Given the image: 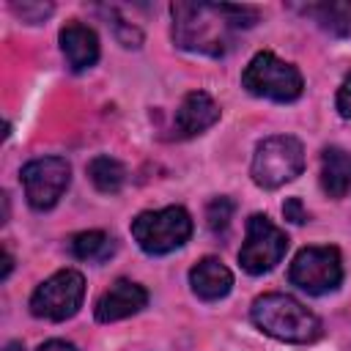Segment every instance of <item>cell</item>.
<instances>
[{
    "mask_svg": "<svg viewBox=\"0 0 351 351\" xmlns=\"http://www.w3.org/2000/svg\"><path fill=\"white\" fill-rule=\"evenodd\" d=\"M173 41L176 47L208 58H219L230 49L233 33L252 27L258 22V11L250 5H228V3H173Z\"/></svg>",
    "mask_w": 351,
    "mask_h": 351,
    "instance_id": "obj_1",
    "label": "cell"
},
{
    "mask_svg": "<svg viewBox=\"0 0 351 351\" xmlns=\"http://www.w3.org/2000/svg\"><path fill=\"white\" fill-rule=\"evenodd\" d=\"M252 324L282 343H313L321 337V321L288 293H263L250 307Z\"/></svg>",
    "mask_w": 351,
    "mask_h": 351,
    "instance_id": "obj_2",
    "label": "cell"
},
{
    "mask_svg": "<svg viewBox=\"0 0 351 351\" xmlns=\"http://www.w3.org/2000/svg\"><path fill=\"white\" fill-rule=\"evenodd\" d=\"M132 236L137 247L148 255H167L184 247L192 236V217L181 206H165L156 211H143L132 219Z\"/></svg>",
    "mask_w": 351,
    "mask_h": 351,
    "instance_id": "obj_3",
    "label": "cell"
},
{
    "mask_svg": "<svg viewBox=\"0 0 351 351\" xmlns=\"http://www.w3.org/2000/svg\"><path fill=\"white\" fill-rule=\"evenodd\" d=\"M304 170V148L291 134H274L258 143L250 176L261 189H277Z\"/></svg>",
    "mask_w": 351,
    "mask_h": 351,
    "instance_id": "obj_4",
    "label": "cell"
},
{
    "mask_svg": "<svg viewBox=\"0 0 351 351\" xmlns=\"http://www.w3.org/2000/svg\"><path fill=\"white\" fill-rule=\"evenodd\" d=\"M241 85L252 93V96H261V99H271V101H296L304 90V80H302V71L288 63V60H280L274 52H258L244 74H241Z\"/></svg>",
    "mask_w": 351,
    "mask_h": 351,
    "instance_id": "obj_5",
    "label": "cell"
},
{
    "mask_svg": "<svg viewBox=\"0 0 351 351\" xmlns=\"http://www.w3.org/2000/svg\"><path fill=\"white\" fill-rule=\"evenodd\" d=\"M291 285L310 296L332 293L343 282V261L337 247H304L296 252L288 269Z\"/></svg>",
    "mask_w": 351,
    "mask_h": 351,
    "instance_id": "obj_6",
    "label": "cell"
},
{
    "mask_svg": "<svg viewBox=\"0 0 351 351\" xmlns=\"http://www.w3.org/2000/svg\"><path fill=\"white\" fill-rule=\"evenodd\" d=\"M85 296V277L77 269H60L47 277L30 296V313L44 321L71 318Z\"/></svg>",
    "mask_w": 351,
    "mask_h": 351,
    "instance_id": "obj_7",
    "label": "cell"
},
{
    "mask_svg": "<svg viewBox=\"0 0 351 351\" xmlns=\"http://www.w3.org/2000/svg\"><path fill=\"white\" fill-rule=\"evenodd\" d=\"M288 252V236L266 214H252L247 219V236L239 250V263L247 274L271 271Z\"/></svg>",
    "mask_w": 351,
    "mask_h": 351,
    "instance_id": "obj_8",
    "label": "cell"
},
{
    "mask_svg": "<svg viewBox=\"0 0 351 351\" xmlns=\"http://www.w3.org/2000/svg\"><path fill=\"white\" fill-rule=\"evenodd\" d=\"M71 184V165L63 156H41L22 167L25 197L36 211H49Z\"/></svg>",
    "mask_w": 351,
    "mask_h": 351,
    "instance_id": "obj_9",
    "label": "cell"
},
{
    "mask_svg": "<svg viewBox=\"0 0 351 351\" xmlns=\"http://www.w3.org/2000/svg\"><path fill=\"white\" fill-rule=\"evenodd\" d=\"M145 304H148V291L143 285L121 277L96 299V321L112 324V321H121V318L140 313Z\"/></svg>",
    "mask_w": 351,
    "mask_h": 351,
    "instance_id": "obj_10",
    "label": "cell"
},
{
    "mask_svg": "<svg viewBox=\"0 0 351 351\" xmlns=\"http://www.w3.org/2000/svg\"><path fill=\"white\" fill-rule=\"evenodd\" d=\"M219 121V104L203 93V90H192L181 99L178 110H176V134L178 137H197L206 129H211Z\"/></svg>",
    "mask_w": 351,
    "mask_h": 351,
    "instance_id": "obj_11",
    "label": "cell"
},
{
    "mask_svg": "<svg viewBox=\"0 0 351 351\" xmlns=\"http://www.w3.org/2000/svg\"><path fill=\"white\" fill-rule=\"evenodd\" d=\"M58 41L71 71H85L99 60V36L82 22H66L58 33Z\"/></svg>",
    "mask_w": 351,
    "mask_h": 351,
    "instance_id": "obj_12",
    "label": "cell"
},
{
    "mask_svg": "<svg viewBox=\"0 0 351 351\" xmlns=\"http://www.w3.org/2000/svg\"><path fill=\"white\" fill-rule=\"evenodd\" d=\"M189 285L192 293L203 302H219L230 293L233 288V274L230 269L219 261V258H200L192 269H189Z\"/></svg>",
    "mask_w": 351,
    "mask_h": 351,
    "instance_id": "obj_13",
    "label": "cell"
},
{
    "mask_svg": "<svg viewBox=\"0 0 351 351\" xmlns=\"http://www.w3.org/2000/svg\"><path fill=\"white\" fill-rule=\"evenodd\" d=\"M321 189L329 197H346L351 192V154L340 145H329L321 154Z\"/></svg>",
    "mask_w": 351,
    "mask_h": 351,
    "instance_id": "obj_14",
    "label": "cell"
},
{
    "mask_svg": "<svg viewBox=\"0 0 351 351\" xmlns=\"http://www.w3.org/2000/svg\"><path fill=\"white\" fill-rule=\"evenodd\" d=\"M69 252L88 263H101L115 252V239L104 230H82L69 239Z\"/></svg>",
    "mask_w": 351,
    "mask_h": 351,
    "instance_id": "obj_15",
    "label": "cell"
},
{
    "mask_svg": "<svg viewBox=\"0 0 351 351\" xmlns=\"http://www.w3.org/2000/svg\"><path fill=\"white\" fill-rule=\"evenodd\" d=\"M88 176H90V181L99 192L115 195L126 181V167L112 156H96L88 165Z\"/></svg>",
    "mask_w": 351,
    "mask_h": 351,
    "instance_id": "obj_16",
    "label": "cell"
},
{
    "mask_svg": "<svg viewBox=\"0 0 351 351\" xmlns=\"http://www.w3.org/2000/svg\"><path fill=\"white\" fill-rule=\"evenodd\" d=\"M307 14L329 33V36H348L351 30V5L348 3H321V5H310Z\"/></svg>",
    "mask_w": 351,
    "mask_h": 351,
    "instance_id": "obj_17",
    "label": "cell"
},
{
    "mask_svg": "<svg viewBox=\"0 0 351 351\" xmlns=\"http://www.w3.org/2000/svg\"><path fill=\"white\" fill-rule=\"evenodd\" d=\"M233 200L230 197H214L208 206H206V225H208V230L211 233H222L225 228H228V222H230V217H233Z\"/></svg>",
    "mask_w": 351,
    "mask_h": 351,
    "instance_id": "obj_18",
    "label": "cell"
},
{
    "mask_svg": "<svg viewBox=\"0 0 351 351\" xmlns=\"http://www.w3.org/2000/svg\"><path fill=\"white\" fill-rule=\"evenodd\" d=\"M11 11H14L22 22L38 25V22H44V19L55 11V5H52V3H11Z\"/></svg>",
    "mask_w": 351,
    "mask_h": 351,
    "instance_id": "obj_19",
    "label": "cell"
},
{
    "mask_svg": "<svg viewBox=\"0 0 351 351\" xmlns=\"http://www.w3.org/2000/svg\"><path fill=\"white\" fill-rule=\"evenodd\" d=\"M112 30H115V38L129 49H137L143 44V33L126 19H112Z\"/></svg>",
    "mask_w": 351,
    "mask_h": 351,
    "instance_id": "obj_20",
    "label": "cell"
},
{
    "mask_svg": "<svg viewBox=\"0 0 351 351\" xmlns=\"http://www.w3.org/2000/svg\"><path fill=\"white\" fill-rule=\"evenodd\" d=\"M337 112L346 118V121H351V74L343 80V85H340V90H337Z\"/></svg>",
    "mask_w": 351,
    "mask_h": 351,
    "instance_id": "obj_21",
    "label": "cell"
},
{
    "mask_svg": "<svg viewBox=\"0 0 351 351\" xmlns=\"http://www.w3.org/2000/svg\"><path fill=\"white\" fill-rule=\"evenodd\" d=\"M282 214H285V219H291L293 225L307 222V211L302 208V200H299V197H288V200L282 203Z\"/></svg>",
    "mask_w": 351,
    "mask_h": 351,
    "instance_id": "obj_22",
    "label": "cell"
},
{
    "mask_svg": "<svg viewBox=\"0 0 351 351\" xmlns=\"http://www.w3.org/2000/svg\"><path fill=\"white\" fill-rule=\"evenodd\" d=\"M38 351H77V346L69 340H47L38 346Z\"/></svg>",
    "mask_w": 351,
    "mask_h": 351,
    "instance_id": "obj_23",
    "label": "cell"
},
{
    "mask_svg": "<svg viewBox=\"0 0 351 351\" xmlns=\"http://www.w3.org/2000/svg\"><path fill=\"white\" fill-rule=\"evenodd\" d=\"M11 269H14V258H11V252H8V250H3V274H0V277L5 280V277L11 274Z\"/></svg>",
    "mask_w": 351,
    "mask_h": 351,
    "instance_id": "obj_24",
    "label": "cell"
}]
</instances>
